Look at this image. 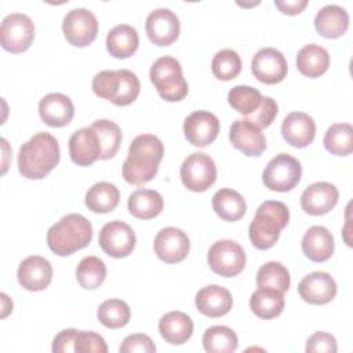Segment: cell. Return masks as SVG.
I'll return each mask as SVG.
<instances>
[{"label":"cell","instance_id":"cell-16","mask_svg":"<svg viewBox=\"0 0 353 353\" xmlns=\"http://www.w3.org/2000/svg\"><path fill=\"white\" fill-rule=\"evenodd\" d=\"M229 139L233 148L245 156H261L266 149V138L259 127L247 119L234 120L229 130Z\"/></svg>","mask_w":353,"mask_h":353},{"label":"cell","instance_id":"cell-23","mask_svg":"<svg viewBox=\"0 0 353 353\" xmlns=\"http://www.w3.org/2000/svg\"><path fill=\"white\" fill-rule=\"evenodd\" d=\"M194 303L201 314L215 319L229 313L233 305V298L230 291L225 287L211 284L199 290Z\"/></svg>","mask_w":353,"mask_h":353},{"label":"cell","instance_id":"cell-1","mask_svg":"<svg viewBox=\"0 0 353 353\" xmlns=\"http://www.w3.org/2000/svg\"><path fill=\"white\" fill-rule=\"evenodd\" d=\"M164 154L161 141L152 134H141L132 139L123 163L125 182L141 186L154 178Z\"/></svg>","mask_w":353,"mask_h":353},{"label":"cell","instance_id":"cell-2","mask_svg":"<svg viewBox=\"0 0 353 353\" xmlns=\"http://www.w3.org/2000/svg\"><path fill=\"white\" fill-rule=\"evenodd\" d=\"M59 156V145L55 137L41 131L21 146L18 170L28 179H41L58 165Z\"/></svg>","mask_w":353,"mask_h":353},{"label":"cell","instance_id":"cell-32","mask_svg":"<svg viewBox=\"0 0 353 353\" xmlns=\"http://www.w3.org/2000/svg\"><path fill=\"white\" fill-rule=\"evenodd\" d=\"M284 294L266 287H258L250 298V307L255 316L259 319H273L277 317L284 309Z\"/></svg>","mask_w":353,"mask_h":353},{"label":"cell","instance_id":"cell-25","mask_svg":"<svg viewBox=\"0 0 353 353\" xmlns=\"http://www.w3.org/2000/svg\"><path fill=\"white\" fill-rule=\"evenodd\" d=\"M349 26L347 11L338 4H327L314 17V28L327 39L341 37Z\"/></svg>","mask_w":353,"mask_h":353},{"label":"cell","instance_id":"cell-46","mask_svg":"<svg viewBox=\"0 0 353 353\" xmlns=\"http://www.w3.org/2000/svg\"><path fill=\"white\" fill-rule=\"evenodd\" d=\"M77 330L68 328L62 330L52 341V352L54 353H68L74 352Z\"/></svg>","mask_w":353,"mask_h":353},{"label":"cell","instance_id":"cell-22","mask_svg":"<svg viewBox=\"0 0 353 353\" xmlns=\"http://www.w3.org/2000/svg\"><path fill=\"white\" fill-rule=\"evenodd\" d=\"M40 119L51 127H63L70 123L74 116L72 99L61 92H50L41 98L39 103Z\"/></svg>","mask_w":353,"mask_h":353},{"label":"cell","instance_id":"cell-26","mask_svg":"<svg viewBox=\"0 0 353 353\" xmlns=\"http://www.w3.org/2000/svg\"><path fill=\"white\" fill-rule=\"evenodd\" d=\"M163 339L171 345L185 343L193 334V321L183 312H168L159 321Z\"/></svg>","mask_w":353,"mask_h":353},{"label":"cell","instance_id":"cell-41","mask_svg":"<svg viewBox=\"0 0 353 353\" xmlns=\"http://www.w3.org/2000/svg\"><path fill=\"white\" fill-rule=\"evenodd\" d=\"M121 87V69L119 70H102L92 79V91L99 98L108 99L116 103Z\"/></svg>","mask_w":353,"mask_h":353},{"label":"cell","instance_id":"cell-21","mask_svg":"<svg viewBox=\"0 0 353 353\" xmlns=\"http://www.w3.org/2000/svg\"><path fill=\"white\" fill-rule=\"evenodd\" d=\"M283 138L294 148H306L316 135V123L305 112H292L281 123Z\"/></svg>","mask_w":353,"mask_h":353},{"label":"cell","instance_id":"cell-36","mask_svg":"<svg viewBox=\"0 0 353 353\" xmlns=\"http://www.w3.org/2000/svg\"><path fill=\"white\" fill-rule=\"evenodd\" d=\"M291 277L287 268L276 261L266 262L256 272V285L285 292L290 288Z\"/></svg>","mask_w":353,"mask_h":353},{"label":"cell","instance_id":"cell-38","mask_svg":"<svg viewBox=\"0 0 353 353\" xmlns=\"http://www.w3.org/2000/svg\"><path fill=\"white\" fill-rule=\"evenodd\" d=\"M91 127L95 130V132L98 134V138L101 141V146H102V153H101V160H108L112 159L121 143V130L120 127L110 120L106 119H101V120H95Z\"/></svg>","mask_w":353,"mask_h":353},{"label":"cell","instance_id":"cell-37","mask_svg":"<svg viewBox=\"0 0 353 353\" xmlns=\"http://www.w3.org/2000/svg\"><path fill=\"white\" fill-rule=\"evenodd\" d=\"M97 317L106 328L116 330L127 325L131 317V310L121 299H106L99 305Z\"/></svg>","mask_w":353,"mask_h":353},{"label":"cell","instance_id":"cell-18","mask_svg":"<svg viewBox=\"0 0 353 353\" xmlns=\"http://www.w3.org/2000/svg\"><path fill=\"white\" fill-rule=\"evenodd\" d=\"M101 141L91 125L76 130L72 134L69 139V154L74 164L88 167L101 157Z\"/></svg>","mask_w":353,"mask_h":353},{"label":"cell","instance_id":"cell-5","mask_svg":"<svg viewBox=\"0 0 353 353\" xmlns=\"http://www.w3.org/2000/svg\"><path fill=\"white\" fill-rule=\"evenodd\" d=\"M157 94L168 102L182 101L188 94V83L182 73V66L172 57H161L153 62L149 72Z\"/></svg>","mask_w":353,"mask_h":353},{"label":"cell","instance_id":"cell-4","mask_svg":"<svg viewBox=\"0 0 353 353\" xmlns=\"http://www.w3.org/2000/svg\"><path fill=\"white\" fill-rule=\"evenodd\" d=\"M290 221L287 205L277 200L263 201L255 212L248 228V236L252 245L258 250H268L276 244L280 232Z\"/></svg>","mask_w":353,"mask_h":353},{"label":"cell","instance_id":"cell-45","mask_svg":"<svg viewBox=\"0 0 353 353\" xmlns=\"http://www.w3.org/2000/svg\"><path fill=\"white\" fill-rule=\"evenodd\" d=\"M120 353H134V352H141V353H154L156 346L150 336L145 334H131L124 338L123 343L119 347Z\"/></svg>","mask_w":353,"mask_h":353},{"label":"cell","instance_id":"cell-31","mask_svg":"<svg viewBox=\"0 0 353 353\" xmlns=\"http://www.w3.org/2000/svg\"><path fill=\"white\" fill-rule=\"evenodd\" d=\"M212 208L221 219L236 222L243 218L247 205L245 200L239 192L229 188H222L212 196Z\"/></svg>","mask_w":353,"mask_h":353},{"label":"cell","instance_id":"cell-13","mask_svg":"<svg viewBox=\"0 0 353 353\" xmlns=\"http://www.w3.org/2000/svg\"><path fill=\"white\" fill-rule=\"evenodd\" d=\"M153 248L156 255L165 263H176L183 261L190 248L188 234L174 226L163 228L154 237Z\"/></svg>","mask_w":353,"mask_h":353},{"label":"cell","instance_id":"cell-7","mask_svg":"<svg viewBox=\"0 0 353 353\" xmlns=\"http://www.w3.org/2000/svg\"><path fill=\"white\" fill-rule=\"evenodd\" d=\"M207 261L214 273L223 277H234L244 269L247 258L239 243L218 240L210 247Z\"/></svg>","mask_w":353,"mask_h":353},{"label":"cell","instance_id":"cell-8","mask_svg":"<svg viewBox=\"0 0 353 353\" xmlns=\"http://www.w3.org/2000/svg\"><path fill=\"white\" fill-rule=\"evenodd\" d=\"M33 37L34 25L26 14L11 12L1 21L0 43L6 51L23 52L30 47Z\"/></svg>","mask_w":353,"mask_h":353},{"label":"cell","instance_id":"cell-19","mask_svg":"<svg viewBox=\"0 0 353 353\" xmlns=\"http://www.w3.org/2000/svg\"><path fill=\"white\" fill-rule=\"evenodd\" d=\"M338 189L330 182H314L309 185L301 196V207L309 215H324L338 203Z\"/></svg>","mask_w":353,"mask_h":353},{"label":"cell","instance_id":"cell-29","mask_svg":"<svg viewBox=\"0 0 353 353\" xmlns=\"http://www.w3.org/2000/svg\"><path fill=\"white\" fill-rule=\"evenodd\" d=\"M127 207L132 216L138 219H150L163 211L164 200L157 190L138 189L130 194Z\"/></svg>","mask_w":353,"mask_h":353},{"label":"cell","instance_id":"cell-17","mask_svg":"<svg viewBox=\"0 0 353 353\" xmlns=\"http://www.w3.org/2000/svg\"><path fill=\"white\" fill-rule=\"evenodd\" d=\"M299 296L312 305H325L336 295V283L327 272H312L298 284Z\"/></svg>","mask_w":353,"mask_h":353},{"label":"cell","instance_id":"cell-30","mask_svg":"<svg viewBox=\"0 0 353 353\" xmlns=\"http://www.w3.org/2000/svg\"><path fill=\"white\" fill-rule=\"evenodd\" d=\"M85 205L97 214H106L113 211L120 201V192L116 185L110 182H97L85 193Z\"/></svg>","mask_w":353,"mask_h":353},{"label":"cell","instance_id":"cell-20","mask_svg":"<svg viewBox=\"0 0 353 353\" xmlns=\"http://www.w3.org/2000/svg\"><path fill=\"white\" fill-rule=\"evenodd\" d=\"M18 281L28 291H43L52 280V266L50 261L39 255L25 258L18 268Z\"/></svg>","mask_w":353,"mask_h":353},{"label":"cell","instance_id":"cell-28","mask_svg":"<svg viewBox=\"0 0 353 353\" xmlns=\"http://www.w3.org/2000/svg\"><path fill=\"white\" fill-rule=\"evenodd\" d=\"M330 66L328 51L319 44L303 46L296 55V68L306 77H320Z\"/></svg>","mask_w":353,"mask_h":353},{"label":"cell","instance_id":"cell-14","mask_svg":"<svg viewBox=\"0 0 353 353\" xmlns=\"http://www.w3.org/2000/svg\"><path fill=\"white\" fill-rule=\"evenodd\" d=\"M149 40L156 46H170L179 36V19L168 8H156L149 12L145 22Z\"/></svg>","mask_w":353,"mask_h":353},{"label":"cell","instance_id":"cell-11","mask_svg":"<svg viewBox=\"0 0 353 353\" xmlns=\"http://www.w3.org/2000/svg\"><path fill=\"white\" fill-rule=\"evenodd\" d=\"M65 39L74 47H85L91 44L98 33L97 17L87 8L70 10L62 22Z\"/></svg>","mask_w":353,"mask_h":353},{"label":"cell","instance_id":"cell-10","mask_svg":"<svg viewBox=\"0 0 353 353\" xmlns=\"http://www.w3.org/2000/svg\"><path fill=\"white\" fill-rule=\"evenodd\" d=\"M98 243L102 251L109 256L125 258L132 252L137 237L135 232L128 223L121 221H110L102 226Z\"/></svg>","mask_w":353,"mask_h":353},{"label":"cell","instance_id":"cell-35","mask_svg":"<svg viewBox=\"0 0 353 353\" xmlns=\"http://www.w3.org/2000/svg\"><path fill=\"white\" fill-rule=\"evenodd\" d=\"M76 279L85 290L98 288L106 279V266L98 256H84L76 269Z\"/></svg>","mask_w":353,"mask_h":353},{"label":"cell","instance_id":"cell-9","mask_svg":"<svg viewBox=\"0 0 353 353\" xmlns=\"http://www.w3.org/2000/svg\"><path fill=\"white\" fill-rule=\"evenodd\" d=\"M179 174L185 188L192 192H205L216 179V165L208 154L194 152L183 160Z\"/></svg>","mask_w":353,"mask_h":353},{"label":"cell","instance_id":"cell-43","mask_svg":"<svg viewBox=\"0 0 353 353\" xmlns=\"http://www.w3.org/2000/svg\"><path fill=\"white\" fill-rule=\"evenodd\" d=\"M277 112L279 108L276 101L270 97H263L259 108L245 119L259 128H266L273 123L274 117L277 116Z\"/></svg>","mask_w":353,"mask_h":353},{"label":"cell","instance_id":"cell-33","mask_svg":"<svg viewBox=\"0 0 353 353\" xmlns=\"http://www.w3.org/2000/svg\"><path fill=\"white\" fill-rule=\"evenodd\" d=\"M203 346L208 353H232L239 346L236 332L226 325H212L203 335Z\"/></svg>","mask_w":353,"mask_h":353},{"label":"cell","instance_id":"cell-39","mask_svg":"<svg viewBox=\"0 0 353 353\" xmlns=\"http://www.w3.org/2000/svg\"><path fill=\"white\" fill-rule=\"evenodd\" d=\"M262 98L261 92L250 85H234L228 94L229 105L245 117L259 108Z\"/></svg>","mask_w":353,"mask_h":353},{"label":"cell","instance_id":"cell-42","mask_svg":"<svg viewBox=\"0 0 353 353\" xmlns=\"http://www.w3.org/2000/svg\"><path fill=\"white\" fill-rule=\"evenodd\" d=\"M74 352L76 353H106L108 345L105 339L92 331H79L76 335V343H74Z\"/></svg>","mask_w":353,"mask_h":353},{"label":"cell","instance_id":"cell-6","mask_svg":"<svg viewBox=\"0 0 353 353\" xmlns=\"http://www.w3.org/2000/svg\"><path fill=\"white\" fill-rule=\"evenodd\" d=\"M302 176L301 163L288 153L276 154L262 172L265 186L274 192H290Z\"/></svg>","mask_w":353,"mask_h":353},{"label":"cell","instance_id":"cell-24","mask_svg":"<svg viewBox=\"0 0 353 353\" xmlns=\"http://www.w3.org/2000/svg\"><path fill=\"white\" fill-rule=\"evenodd\" d=\"M302 251L313 262H325L334 254V237L320 225L310 226L302 237Z\"/></svg>","mask_w":353,"mask_h":353},{"label":"cell","instance_id":"cell-27","mask_svg":"<svg viewBox=\"0 0 353 353\" xmlns=\"http://www.w3.org/2000/svg\"><path fill=\"white\" fill-rule=\"evenodd\" d=\"M139 46V37L131 25L120 23L112 28L106 36V48L109 54L114 58H128L131 57Z\"/></svg>","mask_w":353,"mask_h":353},{"label":"cell","instance_id":"cell-15","mask_svg":"<svg viewBox=\"0 0 353 353\" xmlns=\"http://www.w3.org/2000/svg\"><path fill=\"white\" fill-rule=\"evenodd\" d=\"M183 132L189 143L204 148L216 139L219 132V120L211 112L196 110L185 119Z\"/></svg>","mask_w":353,"mask_h":353},{"label":"cell","instance_id":"cell-3","mask_svg":"<svg viewBox=\"0 0 353 353\" xmlns=\"http://www.w3.org/2000/svg\"><path fill=\"white\" fill-rule=\"evenodd\" d=\"M92 239V225L80 214H68L54 223L47 232L50 250L66 256L87 247Z\"/></svg>","mask_w":353,"mask_h":353},{"label":"cell","instance_id":"cell-40","mask_svg":"<svg viewBox=\"0 0 353 353\" xmlns=\"http://www.w3.org/2000/svg\"><path fill=\"white\" fill-rule=\"evenodd\" d=\"M211 69L214 76L218 80H232L239 76L241 70V59L240 55L230 48L219 50L211 62Z\"/></svg>","mask_w":353,"mask_h":353},{"label":"cell","instance_id":"cell-34","mask_svg":"<svg viewBox=\"0 0 353 353\" xmlns=\"http://www.w3.org/2000/svg\"><path fill=\"white\" fill-rule=\"evenodd\" d=\"M324 148L335 156H347L353 152V128L349 123H336L327 128L323 138Z\"/></svg>","mask_w":353,"mask_h":353},{"label":"cell","instance_id":"cell-12","mask_svg":"<svg viewBox=\"0 0 353 353\" xmlns=\"http://www.w3.org/2000/svg\"><path fill=\"white\" fill-rule=\"evenodd\" d=\"M287 61L281 51L273 47L261 48L251 61L252 74L265 84H277L287 76Z\"/></svg>","mask_w":353,"mask_h":353},{"label":"cell","instance_id":"cell-47","mask_svg":"<svg viewBox=\"0 0 353 353\" xmlns=\"http://www.w3.org/2000/svg\"><path fill=\"white\" fill-rule=\"evenodd\" d=\"M274 6L283 12V14H288V15H296L299 14L306 6H307V0H276Z\"/></svg>","mask_w":353,"mask_h":353},{"label":"cell","instance_id":"cell-44","mask_svg":"<svg viewBox=\"0 0 353 353\" xmlns=\"http://www.w3.org/2000/svg\"><path fill=\"white\" fill-rule=\"evenodd\" d=\"M305 350L306 353H335L338 350L336 339L328 332H314L309 336Z\"/></svg>","mask_w":353,"mask_h":353}]
</instances>
